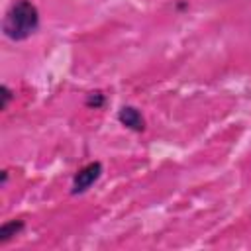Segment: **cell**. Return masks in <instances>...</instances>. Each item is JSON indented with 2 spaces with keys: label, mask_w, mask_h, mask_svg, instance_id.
Returning a JSON list of instances; mask_svg holds the SVG:
<instances>
[{
  "label": "cell",
  "mask_w": 251,
  "mask_h": 251,
  "mask_svg": "<svg viewBox=\"0 0 251 251\" xmlns=\"http://www.w3.org/2000/svg\"><path fill=\"white\" fill-rule=\"evenodd\" d=\"M8 182V171H2V186H6Z\"/></svg>",
  "instance_id": "52a82bcc"
},
{
  "label": "cell",
  "mask_w": 251,
  "mask_h": 251,
  "mask_svg": "<svg viewBox=\"0 0 251 251\" xmlns=\"http://www.w3.org/2000/svg\"><path fill=\"white\" fill-rule=\"evenodd\" d=\"M39 29V12L29 0H16L4 14L2 31L12 41H25Z\"/></svg>",
  "instance_id": "6da1fadb"
},
{
  "label": "cell",
  "mask_w": 251,
  "mask_h": 251,
  "mask_svg": "<svg viewBox=\"0 0 251 251\" xmlns=\"http://www.w3.org/2000/svg\"><path fill=\"white\" fill-rule=\"evenodd\" d=\"M14 98V92L6 86V84H2V110H6L8 108V104H10V100Z\"/></svg>",
  "instance_id": "8992f818"
},
{
  "label": "cell",
  "mask_w": 251,
  "mask_h": 251,
  "mask_svg": "<svg viewBox=\"0 0 251 251\" xmlns=\"http://www.w3.org/2000/svg\"><path fill=\"white\" fill-rule=\"evenodd\" d=\"M118 120L122 126H126L131 131L141 133L145 129V118L141 116V112L135 106H122L118 112Z\"/></svg>",
  "instance_id": "3957f363"
},
{
  "label": "cell",
  "mask_w": 251,
  "mask_h": 251,
  "mask_svg": "<svg viewBox=\"0 0 251 251\" xmlns=\"http://www.w3.org/2000/svg\"><path fill=\"white\" fill-rule=\"evenodd\" d=\"M100 176H102V163H100V161H92V163L84 165V167L78 169L76 175L73 176L71 194H82V192H86Z\"/></svg>",
  "instance_id": "7a4b0ae2"
},
{
  "label": "cell",
  "mask_w": 251,
  "mask_h": 251,
  "mask_svg": "<svg viewBox=\"0 0 251 251\" xmlns=\"http://www.w3.org/2000/svg\"><path fill=\"white\" fill-rule=\"evenodd\" d=\"M104 102H106V96H104L100 90L88 92V94H86V100H84V104H86L88 108H94V110L102 108V106H104Z\"/></svg>",
  "instance_id": "5b68a950"
},
{
  "label": "cell",
  "mask_w": 251,
  "mask_h": 251,
  "mask_svg": "<svg viewBox=\"0 0 251 251\" xmlns=\"http://www.w3.org/2000/svg\"><path fill=\"white\" fill-rule=\"evenodd\" d=\"M24 227H25V224L22 220H10V222L2 224V227H0V243H8L16 235H20L24 231Z\"/></svg>",
  "instance_id": "277c9868"
}]
</instances>
